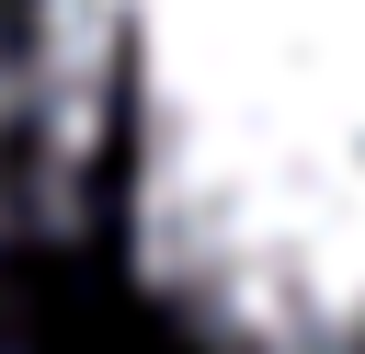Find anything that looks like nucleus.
<instances>
[{
	"label": "nucleus",
	"instance_id": "nucleus-1",
	"mask_svg": "<svg viewBox=\"0 0 365 354\" xmlns=\"http://www.w3.org/2000/svg\"><path fill=\"white\" fill-rule=\"evenodd\" d=\"M23 103L194 354H365V0H23Z\"/></svg>",
	"mask_w": 365,
	"mask_h": 354
}]
</instances>
